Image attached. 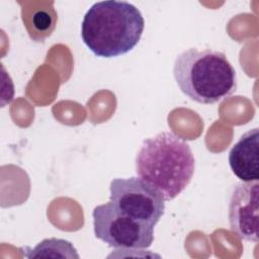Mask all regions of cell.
Masks as SVG:
<instances>
[{
  "label": "cell",
  "mask_w": 259,
  "mask_h": 259,
  "mask_svg": "<svg viewBox=\"0 0 259 259\" xmlns=\"http://www.w3.org/2000/svg\"><path fill=\"white\" fill-rule=\"evenodd\" d=\"M24 256L26 258H76L80 256L73 244L64 239L50 238L39 242L33 248L24 247Z\"/></svg>",
  "instance_id": "cell-9"
},
{
  "label": "cell",
  "mask_w": 259,
  "mask_h": 259,
  "mask_svg": "<svg viewBox=\"0 0 259 259\" xmlns=\"http://www.w3.org/2000/svg\"><path fill=\"white\" fill-rule=\"evenodd\" d=\"M229 164L233 173L243 182L259 179V131H247L229 153Z\"/></svg>",
  "instance_id": "cell-7"
},
{
  "label": "cell",
  "mask_w": 259,
  "mask_h": 259,
  "mask_svg": "<svg viewBox=\"0 0 259 259\" xmlns=\"http://www.w3.org/2000/svg\"><path fill=\"white\" fill-rule=\"evenodd\" d=\"M94 235L116 249H147L154 241V226L138 221L111 201L94 207L92 211Z\"/></svg>",
  "instance_id": "cell-4"
},
{
  "label": "cell",
  "mask_w": 259,
  "mask_h": 259,
  "mask_svg": "<svg viewBox=\"0 0 259 259\" xmlns=\"http://www.w3.org/2000/svg\"><path fill=\"white\" fill-rule=\"evenodd\" d=\"M109 193V201L138 221L155 227L164 215L165 200L140 177L112 179Z\"/></svg>",
  "instance_id": "cell-5"
},
{
  "label": "cell",
  "mask_w": 259,
  "mask_h": 259,
  "mask_svg": "<svg viewBox=\"0 0 259 259\" xmlns=\"http://www.w3.org/2000/svg\"><path fill=\"white\" fill-rule=\"evenodd\" d=\"M25 3L21 8V17L29 37L42 42L53 33L58 21V13L53 1Z\"/></svg>",
  "instance_id": "cell-8"
},
{
  "label": "cell",
  "mask_w": 259,
  "mask_h": 259,
  "mask_svg": "<svg viewBox=\"0 0 259 259\" xmlns=\"http://www.w3.org/2000/svg\"><path fill=\"white\" fill-rule=\"evenodd\" d=\"M180 91L192 101L213 104L232 95L238 86L237 73L227 56L219 51L190 48L180 53L173 65Z\"/></svg>",
  "instance_id": "cell-3"
},
{
  "label": "cell",
  "mask_w": 259,
  "mask_h": 259,
  "mask_svg": "<svg viewBox=\"0 0 259 259\" xmlns=\"http://www.w3.org/2000/svg\"><path fill=\"white\" fill-rule=\"evenodd\" d=\"M259 183L239 182L231 193L228 218L231 230L247 242H258Z\"/></svg>",
  "instance_id": "cell-6"
},
{
  "label": "cell",
  "mask_w": 259,
  "mask_h": 259,
  "mask_svg": "<svg viewBox=\"0 0 259 259\" xmlns=\"http://www.w3.org/2000/svg\"><path fill=\"white\" fill-rule=\"evenodd\" d=\"M144 17L126 1L105 0L94 3L81 23V37L97 57L114 58L127 54L140 41Z\"/></svg>",
  "instance_id": "cell-2"
},
{
  "label": "cell",
  "mask_w": 259,
  "mask_h": 259,
  "mask_svg": "<svg viewBox=\"0 0 259 259\" xmlns=\"http://www.w3.org/2000/svg\"><path fill=\"white\" fill-rule=\"evenodd\" d=\"M195 161L188 143L170 132L144 140L136 157L138 176L165 201L178 196L190 183Z\"/></svg>",
  "instance_id": "cell-1"
}]
</instances>
